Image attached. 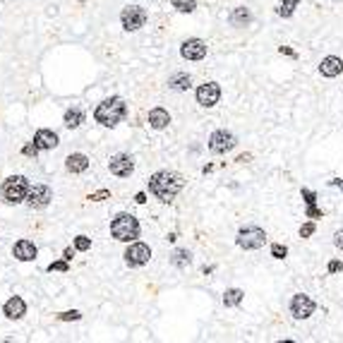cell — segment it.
<instances>
[{"mask_svg": "<svg viewBox=\"0 0 343 343\" xmlns=\"http://www.w3.org/2000/svg\"><path fill=\"white\" fill-rule=\"evenodd\" d=\"M182 187H185V178L175 171H159L149 178V192L163 204H171Z\"/></svg>", "mask_w": 343, "mask_h": 343, "instance_id": "obj_1", "label": "cell"}, {"mask_svg": "<svg viewBox=\"0 0 343 343\" xmlns=\"http://www.w3.org/2000/svg\"><path fill=\"white\" fill-rule=\"evenodd\" d=\"M127 113V106L125 101L120 99V96H110V99L101 101L96 110H94V120L103 127H116Z\"/></svg>", "mask_w": 343, "mask_h": 343, "instance_id": "obj_2", "label": "cell"}, {"mask_svg": "<svg viewBox=\"0 0 343 343\" xmlns=\"http://www.w3.org/2000/svg\"><path fill=\"white\" fill-rule=\"evenodd\" d=\"M110 235L120 243H135L139 238V221L132 214H118L110 221Z\"/></svg>", "mask_w": 343, "mask_h": 343, "instance_id": "obj_3", "label": "cell"}, {"mask_svg": "<svg viewBox=\"0 0 343 343\" xmlns=\"http://www.w3.org/2000/svg\"><path fill=\"white\" fill-rule=\"evenodd\" d=\"M29 180L24 175H10L8 180L3 182V187H0V195H3V202H8V204H22V202H27V195H29Z\"/></svg>", "mask_w": 343, "mask_h": 343, "instance_id": "obj_4", "label": "cell"}, {"mask_svg": "<svg viewBox=\"0 0 343 343\" xmlns=\"http://www.w3.org/2000/svg\"><path fill=\"white\" fill-rule=\"evenodd\" d=\"M235 243H238V247H243V250H259L266 243V233L259 226H245L238 231Z\"/></svg>", "mask_w": 343, "mask_h": 343, "instance_id": "obj_5", "label": "cell"}, {"mask_svg": "<svg viewBox=\"0 0 343 343\" xmlns=\"http://www.w3.org/2000/svg\"><path fill=\"white\" fill-rule=\"evenodd\" d=\"M120 24L125 31H139L146 24V10L139 8V5H127L120 12Z\"/></svg>", "mask_w": 343, "mask_h": 343, "instance_id": "obj_6", "label": "cell"}, {"mask_svg": "<svg viewBox=\"0 0 343 343\" xmlns=\"http://www.w3.org/2000/svg\"><path fill=\"white\" fill-rule=\"evenodd\" d=\"M238 146V137L231 130H216L209 137V151L211 154H228Z\"/></svg>", "mask_w": 343, "mask_h": 343, "instance_id": "obj_7", "label": "cell"}, {"mask_svg": "<svg viewBox=\"0 0 343 343\" xmlns=\"http://www.w3.org/2000/svg\"><path fill=\"white\" fill-rule=\"evenodd\" d=\"M125 264L127 266H144L149 259H151V250H149V245H144V243H132L130 247L125 250Z\"/></svg>", "mask_w": 343, "mask_h": 343, "instance_id": "obj_8", "label": "cell"}, {"mask_svg": "<svg viewBox=\"0 0 343 343\" xmlns=\"http://www.w3.org/2000/svg\"><path fill=\"white\" fill-rule=\"evenodd\" d=\"M315 300L310 298V295H305V293H298V295H293V300H290V315L295 317V319H307V317L315 315Z\"/></svg>", "mask_w": 343, "mask_h": 343, "instance_id": "obj_9", "label": "cell"}, {"mask_svg": "<svg viewBox=\"0 0 343 343\" xmlns=\"http://www.w3.org/2000/svg\"><path fill=\"white\" fill-rule=\"evenodd\" d=\"M218 101H221V87L216 82H207V84L197 87V103L202 108H214Z\"/></svg>", "mask_w": 343, "mask_h": 343, "instance_id": "obj_10", "label": "cell"}, {"mask_svg": "<svg viewBox=\"0 0 343 343\" xmlns=\"http://www.w3.org/2000/svg\"><path fill=\"white\" fill-rule=\"evenodd\" d=\"M51 199H53V190L48 187V185H34V187H29V195H27V207L29 209H44L51 204Z\"/></svg>", "mask_w": 343, "mask_h": 343, "instance_id": "obj_11", "label": "cell"}, {"mask_svg": "<svg viewBox=\"0 0 343 343\" xmlns=\"http://www.w3.org/2000/svg\"><path fill=\"white\" fill-rule=\"evenodd\" d=\"M108 168L118 178H130L132 171H135V159L130 154H116V156H110Z\"/></svg>", "mask_w": 343, "mask_h": 343, "instance_id": "obj_12", "label": "cell"}, {"mask_svg": "<svg viewBox=\"0 0 343 343\" xmlns=\"http://www.w3.org/2000/svg\"><path fill=\"white\" fill-rule=\"evenodd\" d=\"M180 55L185 60H192V63L204 60V58H207V44H204L202 39H187V41H182V46H180Z\"/></svg>", "mask_w": 343, "mask_h": 343, "instance_id": "obj_13", "label": "cell"}, {"mask_svg": "<svg viewBox=\"0 0 343 343\" xmlns=\"http://www.w3.org/2000/svg\"><path fill=\"white\" fill-rule=\"evenodd\" d=\"M12 254H15V259H19V262H34L39 250L31 240H17L15 247H12Z\"/></svg>", "mask_w": 343, "mask_h": 343, "instance_id": "obj_14", "label": "cell"}, {"mask_svg": "<svg viewBox=\"0 0 343 343\" xmlns=\"http://www.w3.org/2000/svg\"><path fill=\"white\" fill-rule=\"evenodd\" d=\"M3 315L8 317V319H12V322H15V319H22V317L27 315V302L19 298V295H12V298L3 305Z\"/></svg>", "mask_w": 343, "mask_h": 343, "instance_id": "obj_15", "label": "cell"}, {"mask_svg": "<svg viewBox=\"0 0 343 343\" xmlns=\"http://www.w3.org/2000/svg\"><path fill=\"white\" fill-rule=\"evenodd\" d=\"M34 142L39 144V149H41V151H51V149H55V146L60 144V137L55 135L53 130H36Z\"/></svg>", "mask_w": 343, "mask_h": 343, "instance_id": "obj_16", "label": "cell"}, {"mask_svg": "<svg viewBox=\"0 0 343 343\" xmlns=\"http://www.w3.org/2000/svg\"><path fill=\"white\" fill-rule=\"evenodd\" d=\"M146 123H149V127H154V130H166V127L171 125V113L166 108H151L149 116H146Z\"/></svg>", "mask_w": 343, "mask_h": 343, "instance_id": "obj_17", "label": "cell"}, {"mask_svg": "<svg viewBox=\"0 0 343 343\" xmlns=\"http://www.w3.org/2000/svg\"><path fill=\"white\" fill-rule=\"evenodd\" d=\"M65 168L70 173H74V175H77V173H84L89 168V156H87V154H80V151L70 154V156L65 159Z\"/></svg>", "mask_w": 343, "mask_h": 343, "instance_id": "obj_18", "label": "cell"}, {"mask_svg": "<svg viewBox=\"0 0 343 343\" xmlns=\"http://www.w3.org/2000/svg\"><path fill=\"white\" fill-rule=\"evenodd\" d=\"M319 72L324 74V77H338V74L343 72L341 58H336V55H326L324 60L319 63Z\"/></svg>", "mask_w": 343, "mask_h": 343, "instance_id": "obj_19", "label": "cell"}, {"mask_svg": "<svg viewBox=\"0 0 343 343\" xmlns=\"http://www.w3.org/2000/svg\"><path fill=\"white\" fill-rule=\"evenodd\" d=\"M192 87V77L187 72H175L168 80V89H173V91H187Z\"/></svg>", "mask_w": 343, "mask_h": 343, "instance_id": "obj_20", "label": "cell"}, {"mask_svg": "<svg viewBox=\"0 0 343 343\" xmlns=\"http://www.w3.org/2000/svg\"><path fill=\"white\" fill-rule=\"evenodd\" d=\"M228 22H231L233 27H247V24L252 22V12H250L247 8H235L233 12H231Z\"/></svg>", "mask_w": 343, "mask_h": 343, "instance_id": "obj_21", "label": "cell"}, {"mask_svg": "<svg viewBox=\"0 0 343 343\" xmlns=\"http://www.w3.org/2000/svg\"><path fill=\"white\" fill-rule=\"evenodd\" d=\"M84 123V113H82L80 108H67L63 116V125L67 127V130H77V127Z\"/></svg>", "mask_w": 343, "mask_h": 343, "instance_id": "obj_22", "label": "cell"}, {"mask_svg": "<svg viewBox=\"0 0 343 343\" xmlns=\"http://www.w3.org/2000/svg\"><path fill=\"white\" fill-rule=\"evenodd\" d=\"M171 264L173 266H178V269H185V266H190L192 264V252L190 250H175L171 257Z\"/></svg>", "mask_w": 343, "mask_h": 343, "instance_id": "obj_23", "label": "cell"}, {"mask_svg": "<svg viewBox=\"0 0 343 343\" xmlns=\"http://www.w3.org/2000/svg\"><path fill=\"white\" fill-rule=\"evenodd\" d=\"M245 293L240 288H228L226 293H223V305L226 307H238L240 302H243Z\"/></svg>", "mask_w": 343, "mask_h": 343, "instance_id": "obj_24", "label": "cell"}, {"mask_svg": "<svg viewBox=\"0 0 343 343\" xmlns=\"http://www.w3.org/2000/svg\"><path fill=\"white\" fill-rule=\"evenodd\" d=\"M298 5H300V0H281V5L276 8V15L279 17H290Z\"/></svg>", "mask_w": 343, "mask_h": 343, "instance_id": "obj_25", "label": "cell"}, {"mask_svg": "<svg viewBox=\"0 0 343 343\" xmlns=\"http://www.w3.org/2000/svg\"><path fill=\"white\" fill-rule=\"evenodd\" d=\"M173 8L182 15H192L197 10V0H173Z\"/></svg>", "mask_w": 343, "mask_h": 343, "instance_id": "obj_26", "label": "cell"}, {"mask_svg": "<svg viewBox=\"0 0 343 343\" xmlns=\"http://www.w3.org/2000/svg\"><path fill=\"white\" fill-rule=\"evenodd\" d=\"M271 257H274V259H286V257H288V247L281 243H274L271 245Z\"/></svg>", "mask_w": 343, "mask_h": 343, "instance_id": "obj_27", "label": "cell"}, {"mask_svg": "<svg viewBox=\"0 0 343 343\" xmlns=\"http://www.w3.org/2000/svg\"><path fill=\"white\" fill-rule=\"evenodd\" d=\"M74 250H80V252L91 250V240L87 238V235H77V238H74Z\"/></svg>", "mask_w": 343, "mask_h": 343, "instance_id": "obj_28", "label": "cell"}, {"mask_svg": "<svg viewBox=\"0 0 343 343\" xmlns=\"http://www.w3.org/2000/svg\"><path fill=\"white\" fill-rule=\"evenodd\" d=\"M58 319H60V322H80V319H82V312H77V310H70V312H60V315H58Z\"/></svg>", "mask_w": 343, "mask_h": 343, "instance_id": "obj_29", "label": "cell"}, {"mask_svg": "<svg viewBox=\"0 0 343 343\" xmlns=\"http://www.w3.org/2000/svg\"><path fill=\"white\" fill-rule=\"evenodd\" d=\"M315 231H317V226L312 221H307V223L300 226V238H310V235H315Z\"/></svg>", "mask_w": 343, "mask_h": 343, "instance_id": "obj_30", "label": "cell"}, {"mask_svg": "<svg viewBox=\"0 0 343 343\" xmlns=\"http://www.w3.org/2000/svg\"><path fill=\"white\" fill-rule=\"evenodd\" d=\"M302 199H305L307 207H315L317 204V195L312 190H307V187H302Z\"/></svg>", "mask_w": 343, "mask_h": 343, "instance_id": "obj_31", "label": "cell"}, {"mask_svg": "<svg viewBox=\"0 0 343 343\" xmlns=\"http://www.w3.org/2000/svg\"><path fill=\"white\" fill-rule=\"evenodd\" d=\"M39 151H41V149H39L36 142H29V144L22 146V154H24V156H36Z\"/></svg>", "mask_w": 343, "mask_h": 343, "instance_id": "obj_32", "label": "cell"}, {"mask_svg": "<svg viewBox=\"0 0 343 343\" xmlns=\"http://www.w3.org/2000/svg\"><path fill=\"white\" fill-rule=\"evenodd\" d=\"M67 269H70L67 259H60V262H51V264H48V271H67Z\"/></svg>", "mask_w": 343, "mask_h": 343, "instance_id": "obj_33", "label": "cell"}, {"mask_svg": "<svg viewBox=\"0 0 343 343\" xmlns=\"http://www.w3.org/2000/svg\"><path fill=\"white\" fill-rule=\"evenodd\" d=\"M108 197H110V190H99V192H94V195H89L91 202H103V199H108Z\"/></svg>", "mask_w": 343, "mask_h": 343, "instance_id": "obj_34", "label": "cell"}, {"mask_svg": "<svg viewBox=\"0 0 343 343\" xmlns=\"http://www.w3.org/2000/svg\"><path fill=\"white\" fill-rule=\"evenodd\" d=\"M326 271H329V274H338V271H343V262L331 259V262H329V266H326Z\"/></svg>", "mask_w": 343, "mask_h": 343, "instance_id": "obj_35", "label": "cell"}, {"mask_svg": "<svg viewBox=\"0 0 343 343\" xmlns=\"http://www.w3.org/2000/svg\"><path fill=\"white\" fill-rule=\"evenodd\" d=\"M324 214H322V209H317V204L315 207H307V218H322Z\"/></svg>", "mask_w": 343, "mask_h": 343, "instance_id": "obj_36", "label": "cell"}, {"mask_svg": "<svg viewBox=\"0 0 343 343\" xmlns=\"http://www.w3.org/2000/svg\"><path fill=\"white\" fill-rule=\"evenodd\" d=\"M279 53L281 55H290V58H298V53H295L290 46H279Z\"/></svg>", "mask_w": 343, "mask_h": 343, "instance_id": "obj_37", "label": "cell"}, {"mask_svg": "<svg viewBox=\"0 0 343 343\" xmlns=\"http://www.w3.org/2000/svg\"><path fill=\"white\" fill-rule=\"evenodd\" d=\"M334 245L338 247V250H343V231H336V235H334Z\"/></svg>", "mask_w": 343, "mask_h": 343, "instance_id": "obj_38", "label": "cell"}, {"mask_svg": "<svg viewBox=\"0 0 343 343\" xmlns=\"http://www.w3.org/2000/svg\"><path fill=\"white\" fill-rule=\"evenodd\" d=\"M72 257H74V250H72V247H65L63 259H67V262H72Z\"/></svg>", "mask_w": 343, "mask_h": 343, "instance_id": "obj_39", "label": "cell"}, {"mask_svg": "<svg viewBox=\"0 0 343 343\" xmlns=\"http://www.w3.org/2000/svg\"><path fill=\"white\" fill-rule=\"evenodd\" d=\"M235 161H240V163H250V161H252V154H240V156H238Z\"/></svg>", "mask_w": 343, "mask_h": 343, "instance_id": "obj_40", "label": "cell"}, {"mask_svg": "<svg viewBox=\"0 0 343 343\" xmlns=\"http://www.w3.org/2000/svg\"><path fill=\"white\" fill-rule=\"evenodd\" d=\"M135 202H137V204H144V202H146V195H144V192H137V195H135Z\"/></svg>", "mask_w": 343, "mask_h": 343, "instance_id": "obj_41", "label": "cell"}, {"mask_svg": "<svg viewBox=\"0 0 343 343\" xmlns=\"http://www.w3.org/2000/svg\"><path fill=\"white\" fill-rule=\"evenodd\" d=\"M329 185H331V187H341V190H343V180H338V178H334Z\"/></svg>", "mask_w": 343, "mask_h": 343, "instance_id": "obj_42", "label": "cell"}, {"mask_svg": "<svg viewBox=\"0 0 343 343\" xmlns=\"http://www.w3.org/2000/svg\"><path fill=\"white\" fill-rule=\"evenodd\" d=\"M80 3H84V0H80Z\"/></svg>", "mask_w": 343, "mask_h": 343, "instance_id": "obj_43", "label": "cell"}]
</instances>
